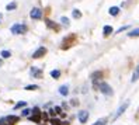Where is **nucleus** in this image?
<instances>
[{"instance_id":"13","label":"nucleus","mask_w":139,"mask_h":125,"mask_svg":"<svg viewBox=\"0 0 139 125\" xmlns=\"http://www.w3.org/2000/svg\"><path fill=\"white\" fill-rule=\"evenodd\" d=\"M112 31H114V30H112V27H111V25H105L104 28H103V32H104L105 37H108V35H110Z\"/></svg>"},{"instance_id":"14","label":"nucleus","mask_w":139,"mask_h":125,"mask_svg":"<svg viewBox=\"0 0 139 125\" xmlns=\"http://www.w3.org/2000/svg\"><path fill=\"white\" fill-rule=\"evenodd\" d=\"M108 13H110L111 16H117V14L120 13V7H115V6H112L110 10H108Z\"/></svg>"},{"instance_id":"19","label":"nucleus","mask_w":139,"mask_h":125,"mask_svg":"<svg viewBox=\"0 0 139 125\" xmlns=\"http://www.w3.org/2000/svg\"><path fill=\"white\" fill-rule=\"evenodd\" d=\"M107 122H108L107 118H101V120H98L97 122H94L93 125H107Z\"/></svg>"},{"instance_id":"25","label":"nucleus","mask_w":139,"mask_h":125,"mask_svg":"<svg viewBox=\"0 0 139 125\" xmlns=\"http://www.w3.org/2000/svg\"><path fill=\"white\" fill-rule=\"evenodd\" d=\"M38 89V86H35V84H29V86H27L25 87V90H37Z\"/></svg>"},{"instance_id":"29","label":"nucleus","mask_w":139,"mask_h":125,"mask_svg":"<svg viewBox=\"0 0 139 125\" xmlns=\"http://www.w3.org/2000/svg\"><path fill=\"white\" fill-rule=\"evenodd\" d=\"M55 112H56V114H62V108H61V107H55Z\"/></svg>"},{"instance_id":"31","label":"nucleus","mask_w":139,"mask_h":125,"mask_svg":"<svg viewBox=\"0 0 139 125\" xmlns=\"http://www.w3.org/2000/svg\"><path fill=\"white\" fill-rule=\"evenodd\" d=\"M124 30H128V27H121L120 30H117V32H121V31H124Z\"/></svg>"},{"instance_id":"26","label":"nucleus","mask_w":139,"mask_h":125,"mask_svg":"<svg viewBox=\"0 0 139 125\" xmlns=\"http://www.w3.org/2000/svg\"><path fill=\"white\" fill-rule=\"evenodd\" d=\"M61 21H62V23H63V24H65V25H69V20H67V18H66V17H62V18H61Z\"/></svg>"},{"instance_id":"24","label":"nucleus","mask_w":139,"mask_h":125,"mask_svg":"<svg viewBox=\"0 0 139 125\" xmlns=\"http://www.w3.org/2000/svg\"><path fill=\"white\" fill-rule=\"evenodd\" d=\"M11 53L8 51H2V58H10Z\"/></svg>"},{"instance_id":"9","label":"nucleus","mask_w":139,"mask_h":125,"mask_svg":"<svg viewBox=\"0 0 139 125\" xmlns=\"http://www.w3.org/2000/svg\"><path fill=\"white\" fill-rule=\"evenodd\" d=\"M75 40V37H72V35H70V37H67V38H65V41H63V44L65 45L62 46V48L63 49H66V48H69L70 45H72V41Z\"/></svg>"},{"instance_id":"33","label":"nucleus","mask_w":139,"mask_h":125,"mask_svg":"<svg viewBox=\"0 0 139 125\" xmlns=\"http://www.w3.org/2000/svg\"><path fill=\"white\" fill-rule=\"evenodd\" d=\"M62 125H69V122H62Z\"/></svg>"},{"instance_id":"8","label":"nucleus","mask_w":139,"mask_h":125,"mask_svg":"<svg viewBox=\"0 0 139 125\" xmlns=\"http://www.w3.org/2000/svg\"><path fill=\"white\" fill-rule=\"evenodd\" d=\"M31 75H32V77H35V79H41V77H42V70H38V69H35V68H32Z\"/></svg>"},{"instance_id":"32","label":"nucleus","mask_w":139,"mask_h":125,"mask_svg":"<svg viewBox=\"0 0 139 125\" xmlns=\"http://www.w3.org/2000/svg\"><path fill=\"white\" fill-rule=\"evenodd\" d=\"M2 18H3V14L0 13V23H2Z\"/></svg>"},{"instance_id":"2","label":"nucleus","mask_w":139,"mask_h":125,"mask_svg":"<svg viewBox=\"0 0 139 125\" xmlns=\"http://www.w3.org/2000/svg\"><path fill=\"white\" fill-rule=\"evenodd\" d=\"M11 32L13 34H24V32H27V25L25 24H14L11 27Z\"/></svg>"},{"instance_id":"22","label":"nucleus","mask_w":139,"mask_h":125,"mask_svg":"<svg viewBox=\"0 0 139 125\" xmlns=\"http://www.w3.org/2000/svg\"><path fill=\"white\" fill-rule=\"evenodd\" d=\"M51 124H52V125H62V121L58 120V118H52V120H51Z\"/></svg>"},{"instance_id":"21","label":"nucleus","mask_w":139,"mask_h":125,"mask_svg":"<svg viewBox=\"0 0 139 125\" xmlns=\"http://www.w3.org/2000/svg\"><path fill=\"white\" fill-rule=\"evenodd\" d=\"M51 76L54 77V79H58V77L61 76V72H59V70H52V72H51Z\"/></svg>"},{"instance_id":"6","label":"nucleus","mask_w":139,"mask_h":125,"mask_svg":"<svg viewBox=\"0 0 139 125\" xmlns=\"http://www.w3.org/2000/svg\"><path fill=\"white\" fill-rule=\"evenodd\" d=\"M77 117H79V121H80L82 124L87 122V120H88V111H80Z\"/></svg>"},{"instance_id":"20","label":"nucleus","mask_w":139,"mask_h":125,"mask_svg":"<svg viewBox=\"0 0 139 125\" xmlns=\"http://www.w3.org/2000/svg\"><path fill=\"white\" fill-rule=\"evenodd\" d=\"M27 105V103L25 101H20V103H17L16 105H14V110H18V108H21V107H25Z\"/></svg>"},{"instance_id":"12","label":"nucleus","mask_w":139,"mask_h":125,"mask_svg":"<svg viewBox=\"0 0 139 125\" xmlns=\"http://www.w3.org/2000/svg\"><path fill=\"white\" fill-rule=\"evenodd\" d=\"M29 120H31L32 122L39 124V122H41V114H34V115H31V117H29Z\"/></svg>"},{"instance_id":"27","label":"nucleus","mask_w":139,"mask_h":125,"mask_svg":"<svg viewBox=\"0 0 139 125\" xmlns=\"http://www.w3.org/2000/svg\"><path fill=\"white\" fill-rule=\"evenodd\" d=\"M31 112H32V114H41V111H39V108H38V107L32 108V110H31Z\"/></svg>"},{"instance_id":"34","label":"nucleus","mask_w":139,"mask_h":125,"mask_svg":"<svg viewBox=\"0 0 139 125\" xmlns=\"http://www.w3.org/2000/svg\"><path fill=\"white\" fill-rule=\"evenodd\" d=\"M0 65H2V62H0Z\"/></svg>"},{"instance_id":"3","label":"nucleus","mask_w":139,"mask_h":125,"mask_svg":"<svg viewBox=\"0 0 139 125\" xmlns=\"http://www.w3.org/2000/svg\"><path fill=\"white\" fill-rule=\"evenodd\" d=\"M98 89L101 90V93L105 94V96H112V93H114V91H112V89L107 84V83H100Z\"/></svg>"},{"instance_id":"1","label":"nucleus","mask_w":139,"mask_h":125,"mask_svg":"<svg viewBox=\"0 0 139 125\" xmlns=\"http://www.w3.org/2000/svg\"><path fill=\"white\" fill-rule=\"evenodd\" d=\"M18 120H20V118L16 117V115H8V117L0 120V125H14Z\"/></svg>"},{"instance_id":"16","label":"nucleus","mask_w":139,"mask_h":125,"mask_svg":"<svg viewBox=\"0 0 139 125\" xmlns=\"http://www.w3.org/2000/svg\"><path fill=\"white\" fill-rule=\"evenodd\" d=\"M59 93H61L62 96H67V93H69V89H67V86H62V87L59 89Z\"/></svg>"},{"instance_id":"18","label":"nucleus","mask_w":139,"mask_h":125,"mask_svg":"<svg viewBox=\"0 0 139 125\" xmlns=\"http://www.w3.org/2000/svg\"><path fill=\"white\" fill-rule=\"evenodd\" d=\"M101 76H103V72H96V73H93V75H91L93 80H98V79H101Z\"/></svg>"},{"instance_id":"4","label":"nucleus","mask_w":139,"mask_h":125,"mask_svg":"<svg viewBox=\"0 0 139 125\" xmlns=\"http://www.w3.org/2000/svg\"><path fill=\"white\" fill-rule=\"evenodd\" d=\"M29 17H31L32 20H39L41 17H42V10L41 8H32L31 11H29Z\"/></svg>"},{"instance_id":"28","label":"nucleus","mask_w":139,"mask_h":125,"mask_svg":"<svg viewBox=\"0 0 139 125\" xmlns=\"http://www.w3.org/2000/svg\"><path fill=\"white\" fill-rule=\"evenodd\" d=\"M29 112H31V110L25 108V110H23V112H21V114H23V115H24V117H25V115H28V114H29Z\"/></svg>"},{"instance_id":"7","label":"nucleus","mask_w":139,"mask_h":125,"mask_svg":"<svg viewBox=\"0 0 139 125\" xmlns=\"http://www.w3.org/2000/svg\"><path fill=\"white\" fill-rule=\"evenodd\" d=\"M128 105H129V101L128 103H125V104H122V105L120 107V108H118V111H117V114H115V118H118V117H121V115L124 114V112H125V110L128 108Z\"/></svg>"},{"instance_id":"10","label":"nucleus","mask_w":139,"mask_h":125,"mask_svg":"<svg viewBox=\"0 0 139 125\" xmlns=\"http://www.w3.org/2000/svg\"><path fill=\"white\" fill-rule=\"evenodd\" d=\"M46 25H48L49 28L55 30V31H59V25H58V24H55V23H54V21H51V20H46Z\"/></svg>"},{"instance_id":"15","label":"nucleus","mask_w":139,"mask_h":125,"mask_svg":"<svg viewBox=\"0 0 139 125\" xmlns=\"http://www.w3.org/2000/svg\"><path fill=\"white\" fill-rule=\"evenodd\" d=\"M128 37H131V38L139 37V28H135V30H132L131 32H128Z\"/></svg>"},{"instance_id":"11","label":"nucleus","mask_w":139,"mask_h":125,"mask_svg":"<svg viewBox=\"0 0 139 125\" xmlns=\"http://www.w3.org/2000/svg\"><path fill=\"white\" fill-rule=\"evenodd\" d=\"M17 8V3L16 2H11V3H8L7 6H6V10L7 11H13V10H16Z\"/></svg>"},{"instance_id":"23","label":"nucleus","mask_w":139,"mask_h":125,"mask_svg":"<svg viewBox=\"0 0 139 125\" xmlns=\"http://www.w3.org/2000/svg\"><path fill=\"white\" fill-rule=\"evenodd\" d=\"M73 17H75V18H80L82 17V13L79 10H73Z\"/></svg>"},{"instance_id":"17","label":"nucleus","mask_w":139,"mask_h":125,"mask_svg":"<svg viewBox=\"0 0 139 125\" xmlns=\"http://www.w3.org/2000/svg\"><path fill=\"white\" fill-rule=\"evenodd\" d=\"M139 79V66L136 68V70H135V72H134V76H132V82H136V80Z\"/></svg>"},{"instance_id":"5","label":"nucleus","mask_w":139,"mask_h":125,"mask_svg":"<svg viewBox=\"0 0 139 125\" xmlns=\"http://www.w3.org/2000/svg\"><path fill=\"white\" fill-rule=\"evenodd\" d=\"M46 53V48L45 46H41V48H38L37 51L34 52V55H32V58L34 59H38V58H42L44 55Z\"/></svg>"},{"instance_id":"30","label":"nucleus","mask_w":139,"mask_h":125,"mask_svg":"<svg viewBox=\"0 0 139 125\" xmlns=\"http://www.w3.org/2000/svg\"><path fill=\"white\" fill-rule=\"evenodd\" d=\"M41 118H44V121H46V120H48V114H46V112L41 114Z\"/></svg>"}]
</instances>
